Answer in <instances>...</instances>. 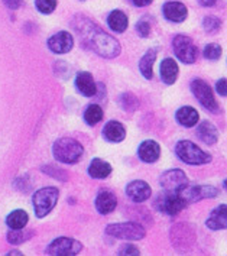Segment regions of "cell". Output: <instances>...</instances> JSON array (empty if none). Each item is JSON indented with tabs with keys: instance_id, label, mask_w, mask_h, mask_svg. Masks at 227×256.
Here are the masks:
<instances>
[{
	"instance_id": "1",
	"label": "cell",
	"mask_w": 227,
	"mask_h": 256,
	"mask_svg": "<svg viewBox=\"0 0 227 256\" xmlns=\"http://www.w3.org/2000/svg\"><path fill=\"white\" fill-rule=\"evenodd\" d=\"M76 22L77 24H74V28L76 30H78L81 40L87 48H90L97 55L103 58H108V60L116 58L120 54L119 40L106 34L104 30H102L100 28L96 26L92 20L78 16Z\"/></svg>"
},
{
	"instance_id": "2",
	"label": "cell",
	"mask_w": 227,
	"mask_h": 256,
	"mask_svg": "<svg viewBox=\"0 0 227 256\" xmlns=\"http://www.w3.org/2000/svg\"><path fill=\"white\" fill-rule=\"evenodd\" d=\"M84 154V148L78 140L72 138H60L54 142L52 145V155L55 161L61 164H76L80 161V158Z\"/></svg>"
},
{
	"instance_id": "3",
	"label": "cell",
	"mask_w": 227,
	"mask_h": 256,
	"mask_svg": "<svg viewBox=\"0 0 227 256\" xmlns=\"http://www.w3.org/2000/svg\"><path fill=\"white\" fill-rule=\"evenodd\" d=\"M175 154L181 161L188 165H204L213 161L210 154L204 152L191 140H180L175 145Z\"/></svg>"
},
{
	"instance_id": "4",
	"label": "cell",
	"mask_w": 227,
	"mask_h": 256,
	"mask_svg": "<svg viewBox=\"0 0 227 256\" xmlns=\"http://www.w3.org/2000/svg\"><path fill=\"white\" fill-rule=\"evenodd\" d=\"M58 198H60V191L55 187H45L38 190L32 197V204L36 217L44 218L45 216H48L56 206Z\"/></svg>"
},
{
	"instance_id": "5",
	"label": "cell",
	"mask_w": 227,
	"mask_h": 256,
	"mask_svg": "<svg viewBox=\"0 0 227 256\" xmlns=\"http://www.w3.org/2000/svg\"><path fill=\"white\" fill-rule=\"evenodd\" d=\"M106 233L112 238L120 239V240H140L145 238L146 230L144 226L134 223V222H128V223H114V224H108L106 228Z\"/></svg>"
},
{
	"instance_id": "6",
	"label": "cell",
	"mask_w": 227,
	"mask_h": 256,
	"mask_svg": "<svg viewBox=\"0 0 227 256\" xmlns=\"http://www.w3.org/2000/svg\"><path fill=\"white\" fill-rule=\"evenodd\" d=\"M154 207L164 214L176 216L178 213H181L187 207V204L180 198V196L176 192L164 190L154 200Z\"/></svg>"
},
{
	"instance_id": "7",
	"label": "cell",
	"mask_w": 227,
	"mask_h": 256,
	"mask_svg": "<svg viewBox=\"0 0 227 256\" xmlns=\"http://www.w3.org/2000/svg\"><path fill=\"white\" fill-rule=\"evenodd\" d=\"M176 194L188 206L191 202H201L206 198H216V197H218L220 190L217 187H213V186H191V184H187L182 188L178 190Z\"/></svg>"
},
{
	"instance_id": "8",
	"label": "cell",
	"mask_w": 227,
	"mask_h": 256,
	"mask_svg": "<svg viewBox=\"0 0 227 256\" xmlns=\"http://www.w3.org/2000/svg\"><path fill=\"white\" fill-rule=\"evenodd\" d=\"M172 50L175 56L184 64H194L197 60V46L190 36L176 35L172 40Z\"/></svg>"
},
{
	"instance_id": "9",
	"label": "cell",
	"mask_w": 227,
	"mask_h": 256,
	"mask_svg": "<svg viewBox=\"0 0 227 256\" xmlns=\"http://www.w3.org/2000/svg\"><path fill=\"white\" fill-rule=\"evenodd\" d=\"M191 92L196 96V98L200 102V104L204 108L210 110V112H218V104L216 102V97L213 94L212 87L201 78H194L191 81Z\"/></svg>"
},
{
	"instance_id": "10",
	"label": "cell",
	"mask_w": 227,
	"mask_h": 256,
	"mask_svg": "<svg viewBox=\"0 0 227 256\" xmlns=\"http://www.w3.org/2000/svg\"><path fill=\"white\" fill-rule=\"evenodd\" d=\"M82 250V244L72 238H58L48 244L46 255L50 256H76Z\"/></svg>"
},
{
	"instance_id": "11",
	"label": "cell",
	"mask_w": 227,
	"mask_h": 256,
	"mask_svg": "<svg viewBox=\"0 0 227 256\" xmlns=\"http://www.w3.org/2000/svg\"><path fill=\"white\" fill-rule=\"evenodd\" d=\"M171 239L178 250L186 252L196 242L194 229L190 228L188 224H176L171 230Z\"/></svg>"
},
{
	"instance_id": "12",
	"label": "cell",
	"mask_w": 227,
	"mask_h": 256,
	"mask_svg": "<svg viewBox=\"0 0 227 256\" xmlns=\"http://www.w3.org/2000/svg\"><path fill=\"white\" fill-rule=\"evenodd\" d=\"M160 187L165 191H174L176 192L180 188H182L184 186L188 184V176L182 170H170L165 171L160 176Z\"/></svg>"
},
{
	"instance_id": "13",
	"label": "cell",
	"mask_w": 227,
	"mask_h": 256,
	"mask_svg": "<svg viewBox=\"0 0 227 256\" xmlns=\"http://www.w3.org/2000/svg\"><path fill=\"white\" fill-rule=\"evenodd\" d=\"M74 46V38L70 32L61 30L48 40V48L54 54H67Z\"/></svg>"
},
{
	"instance_id": "14",
	"label": "cell",
	"mask_w": 227,
	"mask_h": 256,
	"mask_svg": "<svg viewBox=\"0 0 227 256\" xmlns=\"http://www.w3.org/2000/svg\"><path fill=\"white\" fill-rule=\"evenodd\" d=\"M126 196L134 202H144L152 196V188L150 186L142 181V180H134L128 184L126 187Z\"/></svg>"
},
{
	"instance_id": "15",
	"label": "cell",
	"mask_w": 227,
	"mask_h": 256,
	"mask_svg": "<svg viewBox=\"0 0 227 256\" xmlns=\"http://www.w3.org/2000/svg\"><path fill=\"white\" fill-rule=\"evenodd\" d=\"M164 18L174 24H182L188 16L187 6L181 2H166L162 8Z\"/></svg>"
},
{
	"instance_id": "16",
	"label": "cell",
	"mask_w": 227,
	"mask_h": 256,
	"mask_svg": "<svg viewBox=\"0 0 227 256\" xmlns=\"http://www.w3.org/2000/svg\"><path fill=\"white\" fill-rule=\"evenodd\" d=\"M138 156L140 161L146 164H154L158 161L160 156V146L158 145V142L152 139L144 140L138 148Z\"/></svg>"
},
{
	"instance_id": "17",
	"label": "cell",
	"mask_w": 227,
	"mask_h": 256,
	"mask_svg": "<svg viewBox=\"0 0 227 256\" xmlns=\"http://www.w3.org/2000/svg\"><path fill=\"white\" fill-rule=\"evenodd\" d=\"M76 88L84 97H93V96L97 94V82L94 81L93 76L87 71H82L80 74H77Z\"/></svg>"
},
{
	"instance_id": "18",
	"label": "cell",
	"mask_w": 227,
	"mask_h": 256,
	"mask_svg": "<svg viewBox=\"0 0 227 256\" xmlns=\"http://www.w3.org/2000/svg\"><path fill=\"white\" fill-rule=\"evenodd\" d=\"M96 210L100 214H110L112 212H114V208L118 207V198L112 191H100L98 196L96 197Z\"/></svg>"
},
{
	"instance_id": "19",
	"label": "cell",
	"mask_w": 227,
	"mask_h": 256,
	"mask_svg": "<svg viewBox=\"0 0 227 256\" xmlns=\"http://www.w3.org/2000/svg\"><path fill=\"white\" fill-rule=\"evenodd\" d=\"M103 138L106 139L107 142L119 144L122 140H124V138H126V129H124V126L120 122H107L106 126L103 128Z\"/></svg>"
},
{
	"instance_id": "20",
	"label": "cell",
	"mask_w": 227,
	"mask_h": 256,
	"mask_svg": "<svg viewBox=\"0 0 227 256\" xmlns=\"http://www.w3.org/2000/svg\"><path fill=\"white\" fill-rule=\"evenodd\" d=\"M206 226L210 230H224L227 228V206L220 204L212 212L210 217L206 222Z\"/></svg>"
},
{
	"instance_id": "21",
	"label": "cell",
	"mask_w": 227,
	"mask_h": 256,
	"mask_svg": "<svg viewBox=\"0 0 227 256\" xmlns=\"http://www.w3.org/2000/svg\"><path fill=\"white\" fill-rule=\"evenodd\" d=\"M178 74H180V68H178V64L175 62V60L172 58L162 60L160 66V80L168 86H172L178 78Z\"/></svg>"
},
{
	"instance_id": "22",
	"label": "cell",
	"mask_w": 227,
	"mask_h": 256,
	"mask_svg": "<svg viewBox=\"0 0 227 256\" xmlns=\"http://www.w3.org/2000/svg\"><path fill=\"white\" fill-rule=\"evenodd\" d=\"M175 119L184 128H192L200 120V114H198V112L194 108L186 106V108H181L176 110Z\"/></svg>"
},
{
	"instance_id": "23",
	"label": "cell",
	"mask_w": 227,
	"mask_h": 256,
	"mask_svg": "<svg viewBox=\"0 0 227 256\" xmlns=\"http://www.w3.org/2000/svg\"><path fill=\"white\" fill-rule=\"evenodd\" d=\"M156 55H158V50L156 48H150V50H148L144 54V56L139 61L140 74L146 80H152V77H154V64L156 61Z\"/></svg>"
},
{
	"instance_id": "24",
	"label": "cell",
	"mask_w": 227,
	"mask_h": 256,
	"mask_svg": "<svg viewBox=\"0 0 227 256\" xmlns=\"http://www.w3.org/2000/svg\"><path fill=\"white\" fill-rule=\"evenodd\" d=\"M197 136L207 145H214L218 140V130L210 120L201 122L197 128Z\"/></svg>"
},
{
	"instance_id": "25",
	"label": "cell",
	"mask_w": 227,
	"mask_h": 256,
	"mask_svg": "<svg viewBox=\"0 0 227 256\" xmlns=\"http://www.w3.org/2000/svg\"><path fill=\"white\" fill-rule=\"evenodd\" d=\"M87 172L94 180H104L112 174V165L100 158H94L88 165Z\"/></svg>"
},
{
	"instance_id": "26",
	"label": "cell",
	"mask_w": 227,
	"mask_h": 256,
	"mask_svg": "<svg viewBox=\"0 0 227 256\" xmlns=\"http://www.w3.org/2000/svg\"><path fill=\"white\" fill-rule=\"evenodd\" d=\"M107 24L110 29L113 32H118V34H122L128 29V25H129V19H128V14L124 12H122L119 9L113 10L112 14L107 16Z\"/></svg>"
},
{
	"instance_id": "27",
	"label": "cell",
	"mask_w": 227,
	"mask_h": 256,
	"mask_svg": "<svg viewBox=\"0 0 227 256\" xmlns=\"http://www.w3.org/2000/svg\"><path fill=\"white\" fill-rule=\"evenodd\" d=\"M29 222V216L25 210H14L6 217V224L10 229H24Z\"/></svg>"
},
{
	"instance_id": "28",
	"label": "cell",
	"mask_w": 227,
	"mask_h": 256,
	"mask_svg": "<svg viewBox=\"0 0 227 256\" xmlns=\"http://www.w3.org/2000/svg\"><path fill=\"white\" fill-rule=\"evenodd\" d=\"M103 119V108H100L98 104H88L87 108L84 110V122L88 124V126H94L97 124L98 122Z\"/></svg>"
},
{
	"instance_id": "29",
	"label": "cell",
	"mask_w": 227,
	"mask_h": 256,
	"mask_svg": "<svg viewBox=\"0 0 227 256\" xmlns=\"http://www.w3.org/2000/svg\"><path fill=\"white\" fill-rule=\"evenodd\" d=\"M32 236H34V232H25L24 229H12L6 234V239L10 244H22L26 242L28 239H30Z\"/></svg>"
},
{
	"instance_id": "30",
	"label": "cell",
	"mask_w": 227,
	"mask_h": 256,
	"mask_svg": "<svg viewBox=\"0 0 227 256\" xmlns=\"http://www.w3.org/2000/svg\"><path fill=\"white\" fill-rule=\"evenodd\" d=\"M222 52H223V50H222V46L218 44H208L202 50L204 58L208 60V61H217V60H220Z\"/></svg>"
},
{
	"instance_id": "31",
	"label": "cell",
	"mask_w": 227,
	"mask_h": 256,
	"mask_svg": "<svg viewBox=\"0 0 227 256\" xmlns=\"http://www.w3.org/2000/svg\"><path fill=\"white\" fill-rule=\"evenodd\" d=\"M119 102H120V108L123 110H126V112H134V110L139 108V102H138V98L132 93L122 94Z\"/></svg>"
},
{
	"instance_id": "32",
	"label": "cell",
	"mask_w": 227,
	"mask_h": 256,
	"mask_svg": "<svg viewBox=\"0 0 227 256\" xmlns=\"http://www.w3.org/2000/svg\"><path fill=\"white\" fill-rule=\"evenodd\" d=\"M202 28L207 34H216L222 28V20L216 16H207L202 19Z\"/></svg>"
},
{
	"instance_id": "33",
	"label": "cell",
	"mask_w": 227,
	"mask_h": 256,
	"mask_svg": "<svg viewBox=\"0 0 227 256\" xmlns=\"http://www.w3.org/2000/svg\"><path fill=\"white\" fill-rule=\"evenodd\" d=\"M35 6L40 14H50L56 8V0H35Z\"/></svg>"
},
{
	"instance_id": "34",
	"label": "cell",
	"mask_w": 227,
	"mask_h": 256,
	"mask_svg": "<svg viewBox=\"0 0 227 256\" xmlns=\"http://www.w3.org/2000/svg\"><path fill=\"white\" fill-rule=\"evenodd\" d=\"M136 32L140 38H148L152 32V26H150V22L148 19H140L138 24H136Z\"/></svg>"
},
{
	"instance_id": "35",
	"label": "cell",
	"mask_w": 227,
	"mask_h": 256,
	"mask_svg": "<svg viewBox=\"0 0 227 256\" xmlns=\"http://www.w3.org/2000/svg\"><path fill=\"white\" fill-rule=\"evenodd\" d=\"M118 255L120 256H139L140 255V252H139V249L134 246V244H130V243H128V244H123L120 249H119V252H118Z\"/></svg>"
},
{
	"instance_id": "36",
	"label": "cell",
	"mask_w": 227,
	"mask_h": 256,
	"mask_svg": "<svg viewBox=\"0 0 227 256\" xmlns=\"http://www.w3.org/2000/svg\"><path fill=\"white\" fill-rule=\"evenodd\" d=\"M216 92L222 97H226L227 96V82L226 78H220V80L216 82Z\"/></svg>"
},
{
	"instance_id": "37",
	"label": "cell",
	"mask_w": 227,
	"mask_h": 256,
	"mask_svg": "<svg viewBox=\"0 0 227 256\" xmlns=\"http://www.w3.org/2000/svg\"><path fill=\"white\" fill-rule=\"evenodd\" d=\"M4 6L10 10H16L24 4V0H3Z\"/></svg>"
},
{
	"instance_id": "38",
	"label": "cell",
	"mask_w": 227,
	"mask_h": 256,
	"mask_svg": "<svg viewBox=\"0 0 227 256\" xmlns=\"http://www.w3.org/2000/svg\"><path fill=\"white\" fill-rule=\"evenodd\" d=\"M152 2H154V0H132V3H134V6H138V8H145V6H149Z\"/></svg>"
},
{
	"instance_id": "39",
	"label": "cell",
	"mask_w": 227,
	"mask_h": 256,
	"mask_svg": "<svg viewBox=\"0 0 227 256\" xmlns=\"http://www.w3.org/2000/svg\"><path fill=\"white\" fill-rule=\"evenodd\" d=\"M198 2H200L201 6H204V8H212L218 0H198Z\"/></svg>"
},
{
	"instance_id": "40",
	"label": "cell",
	"mask_w": 227,
	"mask_h": 256,
	"mask_svg": "<svg viewBox=\"0 0 227 256\" xmlns=\"http://www.w3.org/2000/svg\"><path fill=\"white\" fill-rule=\"evenodd\" d=\"M8 255H22L20 252H18V250H12V252H9Z\"/></svg>"
},
{
	"instance_id": "41",
	"label": "cell",
	"mask_w": 227,
	"mask_h": 256,
	"mask_svg": "<svg viewBox=\"0 0 227 256\" xmlns=\"http://www.w3.org/2000/svg\"><path fill=\"white\" fill-rule=\"evenodd\" d=\"M81 2H84V0H81Z\"/></svg>"
}]
</instances>
